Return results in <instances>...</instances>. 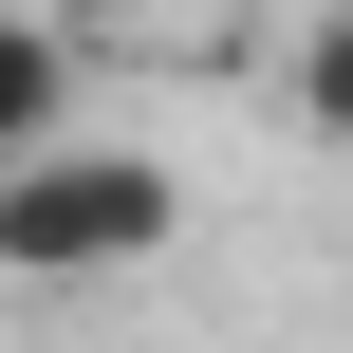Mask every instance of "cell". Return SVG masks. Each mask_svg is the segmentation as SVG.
<instances>
[{
    "instance_id": "1",
    "label": "cell",
    "mask_w": 353,
    "mask_h": 353,
    "mask_svg": "<svg viewBox=\"0 0 353 353\" xmlns=\"http://www.w3.org/2000/svg\"><path fill=\"white\" fill-rule=\"evenodd\" d=\"M186 242V168L168 149H112V130H56L0 168V279L74 298V279H149Z\"/></svg>"
},
{
    "instance_id": "2",
    "label": "cell",
    "mask_w": 353,
    "mask_h": 353,
    "mask_svg": "<svg viewBox=\"0 0 353 353\" xmlns=\"http://www.w3.org/2000/svg\"><path fill=\"white\" fill-rule=\"evenodd\" d=\"M56 130H74V37H56L37 0H0V168L56 149Z\"/></svg>"
},
{
    "instance_id": "3",
    "label": "cell",
    "mask_w": 353,
    "mask_h": 353,
    "mask_svg": "<svg viewBox=\"0 0 353 353\" xmlns=\"http://www.w3.org/2000/svg\"><path fill=\"white\" fill-rule=\"evenodd\" d=\"M298 130H335V149H353V0L298 37Z\"/></svg>"
}]
</instances>
